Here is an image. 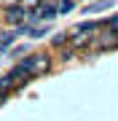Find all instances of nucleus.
Returning <instances> with one entry per match:
<instances>
[{"instance_id":"1","label":"nucleus","mask_w":118,"mask_h":121,"mask_svg":"<svg viewBox=\"0 0 118 121\" xmlns=\"http://www.w3.org/2000/svg\"><path fill=\"white\" fill-rule=\"evenodd\" d=\"M22 62H24V67H27V73H30V78L35 81V78H43L48 75L54 70V54H48V51H32V54H27L22 56Z\"/></svg>"},{"instance_id":"2","label":"nucleus","mask_w":118,"mask_h":121,"mask_svg":"<svg viewBox=\"0 0 118 121\" xmlns=\"http://www.w3.org/2000/svg\"><path fill=\"white\" fill-rule=\"evenodd\" d=\"M113 48H118V35L115 32H94V40L91 46H89V51L94 54H102V51H113Z\"/></svg>"},{"instance_id":"3","label":"nucleus","mask_w":118,"mask_h":121,"mask_svg":"<svg viewBox=\"0 0 118 121\" xmlns=\"http://www.w3.org/2000/svg\"><path fill=\"white\" fill-rule=\"evenodd\" d=\"M16 35H27V38H46L51 35V22H43V24H30V22H22L19 27H13Z\"/></svg>"},{"instance_id":"4","label":"nucleus","mask_w":118,"mask_h":121,"mask_svg":"<svg viewBox=\"0 0 118 121\" xmlns=\"http://www.w3.org/2000/svg\"><path fill=\"white\" fill-rule=\"evenodd\" d=\"M3 13V24H8V27H19L22 22H27V11L22 8V5H8V8H3L0 11Z\"/></svg>"},{"instance_id":"5","label":"nucleus","mask_w":118,"mask_h":121,"mask_svg":"<svg viewBox=\"0 0 118 121\" xmlns=\"http://www.w3.org/2000/svg\"><path fill=\"white\" fill-rule=\"evenodd\" d=\"M94 40V32H70V46L75 51H86Z\"/></svg>"},{"instance_id":"6","label":"nucleus","mask_w":118,"mask_h":121,"mask_svg":"<svg viewBox=\"0 0 118 121\" xmlns=\"http://www.w3.org/2000/svg\"><path fill=\"white\" fill-rule=\"evenodd\" d=\"M16 38H19V35H16V30H13V27H11V30H0V56L8 54V48L16 43Z\"/></svg>"},{"instance_id":"7","label":"nucleus","mask_w":118,"mask_h":121,"mask_svg":"<svg viewBox=\"0 0 118 121\" xmlns=\"http://www.w3.org/2000/svg\"><path fill=\"white\" fill-rule=\"evenodd\" d=\"M48 46H51V51H59V48L70 46V32H54L51 40H48Z\"/></svg>"},{"instance_id":"8","label":"nucleus","mask_w":118,"mask_h":121,"mask_svg":"<svg viewBox=\"0 0 118 121\" xmlns=\"http://www.w3.org/2000/svg\"><path fill=\"white\" fill-rule=\"evenodd\" d=\"M113 3L115 0H94V3H89L86 8H83V13H102V11H107V8H113Z\"/></svg>"},{"instance_id":"9","label":"nucleus","mask_w":118,"mask_h":121,"mask_svg":"<svg viewBox=\"0 0 118 121\" xmlns=\"http://www.w3.org/2000/svg\"><path fill=\"white\" fill-rule=\"evenodd\" d=\"M24 54H30V46H27V43H13V46L8 48V54H5V56L16 62V59H22Z\"/></svg>"},{"instance_id":"10","label":"nucleus","mask_w":118,"mask_h":121,"mask_svg":"<svg viewBox=\"0 0 118 121\" xmlns=\"http://www.w3.org/2000/svg\"><path fill=\"white\" fill-rule=\"evenodd\" d=\"M57 3V13L59 16H67V13L75 11V0H54Z\"/></svg>"},{"instance_id":"11","label":"nucleus","mask_w":118,"mask_h":121,"mask_svg":"<svg viewBox=\"0 0 118 121\" xmlns=\"http://www.w3.org/2000/svg\"><path fill=\"white\" fill-rule=\"evenodd\" d=\"M0 91H3V94H8V97L16 91V83L11 81V75H8V73H5V75H0Z\"/></svg>"},{"instance_id":"12","label":"nucleus","mask_w":118,"mask_h":121,"mask_svg":"<svg viewBox=\"0 0 118 121\" xmlns=\"http://www.w3.org/2000/svg\"><path fill=\"white\" fill-rule=\"evenodd\" d=\"M75 54H78V51H75L73 46H65V48H59V51H57V62H62V65H65V62H70Z\"/></svg>"},{"instance_id":"13","label":"nucleus","mask_w":118,"mask_h":121,"mask_svg":"<svg viewBox=\"0 0 118 121\" xmlns=\"http://www.w3.org/2000/svg\"><path fill=\"white\" fill-rule=\"evenodd\" d=\"M40 3H43V0H19V5H22L24 11H35Z\"/></svg>"},{"instance_id":"14","label":"nucleus","mask_w":118,"mask_h":121,"mask_svg":"<svg viewBox=\"0 0 118 121\" xmlns=\"http://www.w3.org/2000/svg\"><path fill=\"white\" fill-rule=\"evenodd\" d=\"M105 19H107V30L118 35V13H113V16H105Z\"/></svg>"},{"instance_id":"15","label":"nucleus","mask_w":118,"mask_h":121,"mask_svg":"<svg viewBox=\"0 0 118 121\" xmlns=\"http://www.w3.org/2000/svg\"><path fill=\"white\" fill-rule=\"evenodd\" d=\"M19 0H0V5H3V8H8V5H16Z\"/></svg>"},{"instance_id":"16","label":"nucleus","mask_w":118,"mask_h":121,"mask_svg":"<svg viewBox=\"0 0 118 121\" xmlns=\"http://www.w3.org/2000/svg\"><path fill=\"white\" fill-rule=\"evenodd\" d=\"M5 99H8V94H3V91H0V108L5 105Z\"/></svg>"}]
</instances>
